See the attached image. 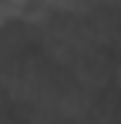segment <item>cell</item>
Here are the masks:
<instances>
[{"label":"cell","instance_id":"4","mask_svg":"<svg viewBox=\"0 0 121 124\" xmlns=\"http://www.w3.org/2000/svg\"><path fill=\"white\" fill-rule=\"evenodd\" d=\"M67 77L74 84H81L84 91H91L94 97H98L104 87H111V77H114V64L108 61L101 50H91L87 57H81L71 70H67Z\"/></svg>","mask_w":121,"mask_h":124},{"label":"cell","instance_id":"6","mask_svg":"<svg viewBox=\"0 0 121 124\" xmlns=\"http://www.w3.org/2000/svg\"><path fill=\"white\" fill-rule=\"evenodd\" d=\"M111 87L118 91V97H121V61L114 64V77H111Z\"/></svg>","mask_w":121,"mask_h":124},{"label":"cell","instance_id":"7","mask_svg":"<svg viewBox=\"0 0 121 124\" xmlns=\"http://www.w3.org/2000/svg\"><path fill=\"white\" fill-rule=\"evenodd\" d=\"M111 47H114V54H118V61H121V27H118V34H114V44Z\"/></svg>","mask_w":121,"mask_h":124},{"label":"cell","instance_id":"2","mask_svg":"<svg viewBox=\"0 0 121 124\" xmlns=\"http://www.w3.org/2000/svg\"><path fill=\"white\" fill-rule=\"evenodd\" d=\"M54 81L57 77L34 57H7L0 64V97L14 104L17 111H27L30 104H37L54 87Z\"/></svg>","mask_w":121,"mask_h":124},{"label":"cell","instance_id":"1","mask_svg":"<svg viewBox=\"0 0 121 124\" xmlns=\"http://www.w3.org/2000/svg\"><path fill=\"white\" fill-rule=\"evenodd\" d=\"M37 47H40V57L51 67H57V70H71L81 57L98 50L94 40H91V30H87L84 17H67V14H54L40 27Z\"/></svg>","mask_w":121,"mask_h":124},{"label":"cell","instance_id":"5","mask_svg":"<svg viewBox=\"0 0 121 124\" xmlns=\"http://www.w3.org/2000/svg\"><path fill=\"white\" fill-rule=\"evenodd\" d=\"M81 124H121V117L108 114V111H91V114H87Z\"/></svg>","mask_w":121,"mask_h":124},{"label":"cell","instance_id":"3","mask_svg":"<svg viewBox=\"0 0 121 124\" xmlns=\"http://www.w3.org/2000/svg\"><path fill=\"white\" fill-rule=\"evenodd\" d=\"M51 107H54L57 124H81L91 111H94V94L84 91L81 84H74L67 77V81L54 84V91H51Z\"/></svg>","mask_w":121,"mask_h":124}]
</instances>
